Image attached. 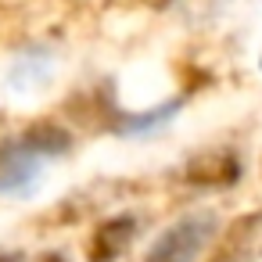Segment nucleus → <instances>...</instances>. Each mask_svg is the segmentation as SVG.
Instances as JSON below:
<instances>
[{
    "label": "nucleus",
    "instance_id": "1",
    "mask_svg": "<svg viewBox=\"0 0 262 262\" xmlns=\"http://www.w3.org/2000/svg\"><path fill=\"white\" fill-rule=\"evenodd\" d=\"M215 230H219V215L212 208L187 212L183 219H176L172 226H165L155 237L144 262H194L215 241Z\"/></svg>",
    "mask_w": 262,
    "mask_h": 262
},
{
    "label": "nucleus",
    "instance_id": "2",
    "mask_svg": "<svg viewBox=\"0 0 262 262\" xmlns=\"http://www.w3.org/2000/svg\"><path fill=\"white\" fill-rule=\"evenodd\" d=\"M47 162L51 158L26 133L4 137V140H0V194H8V198L33 194L36 183L43 180Z\"/></svg>",
    "mask_w": 262,
    "mask_h": 262
},
{
    "label": "nucleus",
    "instance_id": "3",
    "mask_svg": "<svg viewBox=\"0 0 262 262\" xmlns=\"http://www.w3.org/2000/svg\"><path fill=\"white\" fill-rule=\"evenodd\" d=\"M258 258H262V212H244L230 219V226L212 244L205 262H258Z\"/></svg>",
    "mask_w": 262,
    "mask_h": 262
},
{
    "label": "nucleus",
    "instance_id": "4",
    "mask_svg": "<svg viewBox=\"0 0 262 262\" xmlns=\"http://www.w3.org/2000/svg\"><path fill=\"white\" fill-rule=\"evenodd\" d=\"M241 180V158L230 147H208L187 158L183 165V183L190 187H205V190H219V187H233Z\"/></svg>",
    "mask_w": 262,
    "mask_h": 262
},
{
    "label": "nucleus",
    "instance_id": "5",
    "mask_svg": "<svg viewBox=\"0 0 262 262\" xmlns=\"http://www.w3.org/2000/svg\"><path fill=\"white\" fill-rule=\"evenodd\" d=\"M137 230H140L137 215H112L97 223L86 241V262H119L137 241Z\"/></svg>",
    "mask_w": 262,
    "mask_h": 262
},
{
    "label": "nucleus",
    "instance_id": "6",
    "mask_svg": "<svg viewBox=\"0 0 262 262\" xmlns=\"http://www.w3.org/2000/svg\"><path fill=\"white\" fill-rule=\"evenodd\" d=\"M183 108V101H172V104H158L151 112H140V115H122L112 129L122 133V137H144V133H155L162 126H169L176 119V112Z\"/></svg>",
    "mask_w": 262,
    "mask_h": 262
},
{
    "label": "nucleus",
    "instance_id": "7",
    "mask_svg": "<svg viewBox=\"0 0 262 262\" xmlns=\"http://www.w3.org/2000/svg\"><path fill=\"white\" fill-rule=\"evenodd\" d=\"M51 162L54 158H65L69 151H72V133L65 129V126H58V122H51V119H36V122H29L26 129H22Z\"/></svg>",
    "mask_w": 262,
    "mask_h": 262
},
{
    "label": "nucleus",
    "instance_id": "8",
    "mask_svg": "<svg viewBox=\"0 0 262 262\" xmlns=\"http://www.w3.org/2000/svg\"><path fill=\"white\" fill-rule=\"evenodd\" d=\"M0 262H26L18 251H0Z\"/></svg>",
    "mask_w": 262,
    "mask_h": 262
},
{
    "label": "nucleus",
    "instance_id": "9",
    "mask_svg": "<svg viewBox=\"0 0 262 262\" xmlns=\"http://www.w3.org/2000/svg\"><path fill=\"white\" fill-rule=\"evenodd\" d=\"M40 262H69V258H65V255H61V251H47V255H43V258H40Z\"/></svg>",
    "mask_w": 262,
    "mask_h": 262
},
{
    "label": "nucleus",
    "instance_id": "10",
    "mask_svg": "<svg viewBox=\"0 0 262 262\" xmlns=\"http://www.w3.org/2000/svg\"><path fill=\"white\" fill-rule=\"evenodd\" d=\"M144 4H151V8H165V4H172V0H144Z\"/></svg>",
    "mask_w": 262,
    "mask_h": 262
},
{
    "label": "nucleus",
    "instance_id": "11",
    "mask_svg": "<svg viewBox=\"0 0 262 262\" xmlns=\"http://www.w3.org/2000/svg\"><path fill=\"white\" fill-rule=\"evenodd\" d=\"M258 69H262V58H258Z\"/></svg>",
    "mask_w": 262,
    "mask_h": 262
}]
</instances>
